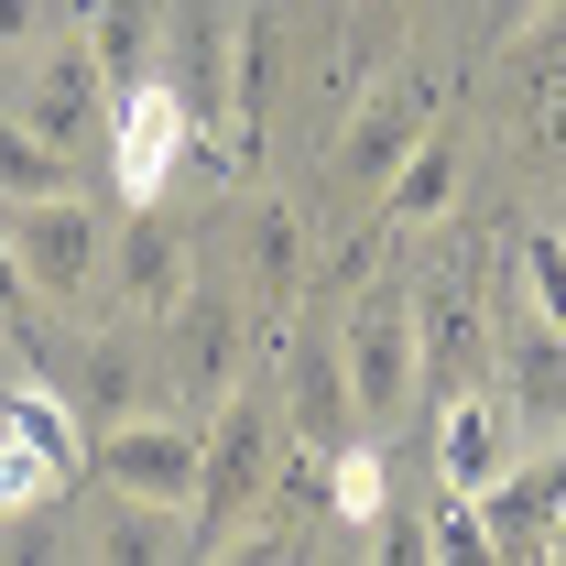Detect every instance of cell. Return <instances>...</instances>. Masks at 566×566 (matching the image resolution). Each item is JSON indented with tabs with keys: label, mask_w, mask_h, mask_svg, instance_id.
Listing matches in <instances>:
<instances>
[{
	"label": "cell",
	"mask_w": 566,
	"mask_h": 566,
	"mask_svg": "<svg viewBox=\"0 0 566 566\" xmlns=\"http://www.w3.org/2000/svg\"><path fill=\"white\" fill-rule=\"evenodd\" d=\"M197 436H208V447H197V512H186V523H197V556H218V545L251 523V501L273 491L283 415L240 381V392H218V403H208V424H197Z\"/></svg>",
	"instance_id": "1"
},
{
	"label": "cell",
	"mask_w": 566,
	"mask_h": 566,
	"mask_svg": "<svg viewBox=\"0 0 566 566\" xmlns=\"http://www.w3.org/2000/svg\"><path fill=\"white\" fill-rule=\"evenodd\" d=\"M491 349H501V327H491V294H480V273H469V262L424 273V283H415V403L436 415L447 392L491 381Z\"/></svg>",
	"instance_id": "2"
},
{
	"label": "cell",
	"mask_w": 566,
	"mask_h": 566,
	"mask_svg": "<svg viewBox=\"0 0 566 566\" xmlns=\"http://www.w3.org/2000/svg\"><path fill=\"white\" fill-rule=\"evenodd\" d=\"M197 447H208V436H197L186 403H175V415H153V403H142V415H120V424H98V436H87V469H98L120 501L197 512Z\"/></svg>",
	"instance_id": "3"
},
{
	"label": "cell",
	"mask_w": 566,
	"mask_h": 566,
	"mask_svg": "<svg viewBox=\"0 0 566 566\" xmlns=\"http://www.w3.org/2000/svg\"><path fill=\"white\" fill-rule=\"evenodd\" d=\"M338 370H349V415L359 424H403L415 415V294L370 283L338 327Z\"/></svg>",
	"instance_id": "4"
},
{
	"label": "cell",
	"mask_w": 566,
	"mask_h": 566,
	"mask_svg": "<svg viewBox=\"0 0 566 566\" xmlns=\"http://www.w3.org/2000/svg\"><path fill=\"white\" fill-rule=\"evenodd\" d=\"M11 251H22V273H33V294H55V305H87V283L109 273V218L87 208V197H11Z\"/></svg>",
	"instance_id": "5"
},
{
	"label": "cell",
	"mask_w": 566,
	"mask_h": 566,
	"mask_svg": "<svg viewBox=\"0 0 566 566\" xmlns=\"http://www.w3.org/2000/svg\"><path fill=\"white\" fill-rule=\"evenodd\" d=\"M491 392H501V415H512L523 447H566V327L512 316L501 349H491Z\"/></svg>",
	"instance_id": "6"
},
{
	"label": "cell",
	"mask_w": 566,
	"mask_h": 566,
	"mask_svg": "<svg viewBox=\"0 0 566 566\" xmlns=\"http://www.w3.org/2000/svg\"><path fill=\"white\" fill-rule=\"evenodd\" d=\"M436 98H447L436 66H403L392 87H370V98L349 109V132H338V175H349V186H381V175L436 132Z\"/></svg>",
	"instance_id": "7"
},
{
	"label": "cell",
	"mask_w": 566,
	"mask_h": 566,
	"mask_svg": "<svg viewBox=\"0 0 566 566\" xmlns=\"http://www.w3.org/2000/svg\"><path fill=\"white\" fill-rule=\"evenodd\" d=\"M164 327H175V338H164L175 403H218V392H240V359H251V305H229V294H197V283H186V305H175Z\"/></svg>",
	"instance_id": "8"
},
{
	"label": "cell",
	"mask_w": 566,
	"mask_h": 566,
	"mask_svg": "<svg viewBox=\"0 0 566 566\" xmlns=\"http://www.w3.org/2000/svg\"><path fill=\"white\" fill-rule=\"evenodd\" d=\"M186 262H197V251H186L175 208H164V197H132V218L109 229V283H120V305L164 327V316L186 305Z\"/></svg>",
	"instance_id": "9"
},
{
	"label": "cell",
	"mask_w": 566,
	"mask_h": 566,
	"mask_svg": "<svg viewBox=\"0 0 566 566\" xmlns=\"http://www.w3.org/2000/svg\"><path fill=\"white\" fill-rule=\"evenodd\" d=\"M186 153H197V132H186L175 76H142V87L109 98V164H120V186H132V197L175 186V164H186Z\"/></svg>",
	"instance_id": "10"
},
{
	"label": "cell",
	"mask_w": 566,
	"mask_h": 566,
	"mask_svg": "<svg viewBox=\"0 0 566 566\" xmlns=\"http://www.w3.org/2000/svg\"><path fill=\"white\" fill-rule=\"evenodd\" d=\"M22 132H44L55 153L109 132V76H98L87 44H44V55H33V76H22Z\"/></svg>",
	"instance_id": "11"
},
{
	"label": "cell",
	"mask_w": 566,
	"mask_h": 566,
	"mask_svg": "<svg viewBox=\"0 0 566 566\" xmlns=\"http://www.w3.org/2000/svg\"><path fill=\"white\" fill-rule=\"evenodd\" d=\"M283 424H294V447L305 458H338L349 447V370H338V338H283Z\"/></svg>",
	"instance_id": "12"
},
{
	"label": "cell",
	"mask_w": 566,
	"mask_h": 566,
	"mask_svg": "<svg viewBox=\"0 0 566 566\" xmlns=\"http://www.w3.org/2000/svg\"><path fill=\"white\" fill-rule=\"evenodd\" d=\"M512 458H523V436H512L491 381H469V392L436 403V480H447V491H491Z\"/></svg>",
	"instance_id": "13"
},
{
	"label": "cell",
	"mask_w": 566,
	"mask_h": 566,
	"mask_svg": "<svg viewBox=\"0 0 566 566\" xmlns=\"http://www.w3.org/2000/svg\"><path fill=\"white\" fill-rule=\"evenodd\" d=\"M33 381H55L66 392V415L98 436V424H120V415H142V392H153V370H142L120 338H87V349H44L33 359Z\"/></svg>",
	"instance_id": "14"
},
{
	"label": "cell",
	"mask_w": 566,
	"mask_h": 566,
	"mask_svg": "<svg viewBox=\"0 0 566 566\" xmlns=\"http://www.w3.org/2000/svg\"><path fill=\"white\" fill-rule=\"evenodd\" d=\"M512 44H523V55H512V87H523V98H512V142L556 164V153H566V22L534 11Z\"/></svg>",
	"instance_id": "15"
},
{
	"label": "cell",
	"mask_w": 566,
	"mask_h": 566,
	"mask_svg": "<svg viewBox=\"0 0 566 566\" xmlns=\"http://www.w3.org/2000/svg\"><path fill=\"white\" fill-rule=\"evenodd\" d=\"M447 197H458V132L436 120V132L381 175V229H424V218H447Z\"/></svg>",
	"instance_id": "16"
},
{
	"label": "cell",
	"mask_w": 566,
	"mask_h": 566,
	"mask_svg": "<svg viewBox=\"0 0 566 566\" xmlns=\"http://www.w3.org/2000/svg\"><path fill=\"white\" fill-rule=\"evenodd\" d=\"M76 44L98 55L109 98L142 87V76H153V0H76Z\"/></svg>",
	"instance_id": "17"
},
{
	"label": "cell",
	"mask_w": 566,
	"mask_h": 566,
	"mask_svg": "<svg viewBox=\"0 0 566 566\" xmlns=\"http://www.w3.org/2000/svg\"><path fill=\"white\" fill-rule=\"evenodd\" d=\"M251 283H262V305H294L305 294V218L283 208V197L251 208Z\"/></svg>",
	"instance_id": "18"
},
{
	"label": "cell",
	"mask_w": 566,
	"mask_h": 566,
	"mask_svg": "<svg viewBox=\"0 0 566 566\" xmlns=\"http://www.w3.org/2000/svg\"><path fill=\"white\" fill-rule=\"evenodd\" d=\"M76 164L55 153L44 132H22V120H0V197H66Z\"/></svg>",
	"instance_id": "19"
},
{
	"label": "cell",
	"mask_w": 566,
	"mask_h": 566,
	"mask_svg": "<svg viewBox=\"0 0 566 566\" xmlns=\"http://www.w3.org/2000/svg\"><path fill=\"white\" fill-rule=\"evenodd\" d=\"M109 556H120V566L197 556V523H186V512H164V501H120V523H109Z\"/></svg>",
	"instance_id": "20"
},
{
	"label": "cell",
	"mask_w": 566,
	"mask_h": 566,
	"mask_svg": "<svg viewBox=\"0 0 566 566\" xmlns=\"http://www.w3.org/2000/svg\"><path fill=\"white\" fill-rule=\"evenodd\" d=\"M55 491H66V469H55L44 447H22V436H0V512H44Z\"/></svg>",
	"instance_id": "21"
},
{
	"label": "cell",
	"mask_w": 566,
	"mask_h": 566,
	"mask_svg": "<svg viewBox=\"0 0 566 566\" xmlns=\"http://www.w3.org/2000/svg\"><path fill=\"white\" fill-rule=\"evenodd\" d=\"M327 501H338V523H381V458H370L359 436L327 458Z\"/></svg>",
	"instance_id": "22"
},
{
	"label": "cell",
	"mask_w": 566,
	"mask_h": 566,
	"mask_svg": "<svg viewBox=\"0 0 566 566\" xmlns=\"http://www.w3.org/2000/svg\"><path fill=\"white\" fill-rule=\"evenodd\" d=\"M523 294H534L545 327H566V229L556 240H523Z\"/></svg>",
	"instance_id": "23"
},
{
	"label": "cell",
	"mask_w": 566,
	"mask_h": 566,
	"mask_svg": "<svg viewBox=\"0 0 566 566\" xmlns=\"http://www.w3.org/2000/svg\"><path fill=\"white\" fill-rule=\"evenodd\" d=\"M403 22H415V0H370V44H359L349 66H338V87H359V76H370V55H381V44H392Z\"/></svg>",
	"instance_id": "24"
},
{
	"label": "cell",
	"mask_w": 566,
	"mask_h": 566,
	"mask_svg": "<svg viewBox=\"0 0 566 566\" xmlns=\"http://www.w3.org/2000/svg\"><path fill=\"white\" fill-rule=\"evenodd\" d=\"M44 22H55V0H0V55H33Z\"/></svg>",
	"instance_id": "25"
},
{
	"label": "cell",
	"mask_w": 566,
	"mask_h": 566,
	"mask_svg": "<svg viewBox=\"0 0 566 566\" xmlns=\"http://www.w3.org/2000/svg\"><path fill=\"white\" fill-rule=\"evenodd\" d=\"M370 534H381V556H392V566H415V556H424V523H415V512H381Z\"/></svg>",
	"instance_id": "26"
},
{
	"label": "cell",
	"mask_w": 566,
	"mask_h": 566,
	"mask_svg": "<svg viewBox=\"0 0 566 566\" xmlns=\"http://www.w3.org/2000/svg\"><path fill=\"white\" fill-rule=\"evenodd\" d=\"M33 305V273H22V251H11V229H0V316H22Z\"/></svg>",
	"instance_id": "27"
},
{
	"label": "cell",
	"mask_w": 566,
	"mask_h": 566,
	"mask_svg": "<svg viewBox=\"0 0 566 566\" xmlns=\"http://www.w3.org/2000/svg\"><path fill=\"white\" fill-rule=\"evenodd\" d=\"M534 11H556V0H491V44H512V33H523Z\"/></svg>",
	"instance_id": "28"
}]
</instances>
